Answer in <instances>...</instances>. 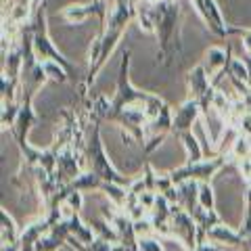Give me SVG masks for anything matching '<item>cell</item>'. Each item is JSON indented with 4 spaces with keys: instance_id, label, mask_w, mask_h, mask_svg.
Listing matches in <instances>:
<instances>
[{
    "instance_id": "6da1fadb",
    "label": "cell",
    "mask_w": 251,
    "mask_h": 251,
    "mask_svg": "<svg viewBox=\"0 0 251 251\" xmlns=\"http://www.w3.org/2000/svg\"><path fill=\"white\" fill-rule=\"evenodd\" d=\"M182 11L178 0H153V34L159 42L157 59L170 65L182 54Z\"/></svg>"
},
{
    "instance_id": "7a4b0ae2",
    "label": "cell",
    "mask_w": 251,
    "mask_h": 251,
    "mask_svg": "<svg viewBox=\"0 0 251 251\" xmlns=\"http://www.w3.org/2000/svg\"><path fill=\"white\" fill-rule=\"evenodd\" d=\"M130 57L132 52L126 49L122 52V61H120V72H117V84H115V94L111 99V115L120 109H126V107H145L149 100H151L153 94L151 92H143L132 86L130 82ZM109 115V120H111Z\"/></svg>"
},
{
    "instance_id": "3957f363",
    "label": "cell",
    "mask_w": 251,
    "mask_h": 251,
    "mask_svg": "<svg viewBox=\"0 0 251 251\" xmlns=\"http://www.w3.org/2000/svg\"><path fill=\"white\" fill-rule=\"evenodd\" d=\"M86 155H88V161H90V170L94 172V174H99L100 178L105 180V182L130 186L132 180L124 178L120 172L113 168L111 159L107 157V151H105V145H103V136H100V126L99 124L92 126L90 140L86 143Z\"/></svg>"
},
{
    "instance_id": "277c9868",
    "label": "cell",
    "mask_w": 251,
    "mask_h": 251,
    "mask_svg": "<svg viewBox=\"0 0 251 251\" xmlns=\"http://www.w3.org/2000/svg\"><path fill=\"white\" fill-rule=\"evenodd\" d=\"M230 155L228 153H220L211 159H201V161H195V163H184L176 170L168 172L172 182L174 184H182L186 180H197V182H209L220 170H222L226 163H230Z\"/></svg>"
},
{
    "instance_id": "5b68a950",
    "label": "cell",
    "mask_w": 251,
    "mask_h": 251,
    "mask_svg": "<svg viewBox=\"0 0 251 251\" xmlns=\"http://www.w3.org/2000/svg\"><path fill=\"white\" fill-rule=\"evenodd\" d=\"M188 84V99H195L201 107V115L209 117V111L214 109V99L218 94V88L211 82V75L207 74V69L201 65H195L186 75Z\"/></svg>"
},
{
    "instance_id": "8992f818",
    "label": "cell",
    "mask_w": 251,
    "mask_h": 251,
    "mask_svg": "<svg viewBox=\"0 0 251 251\" xmlns=\"http://www.w3.org/2000/svg\"><path fill=\"white\" fill-rule=\"evenodd\" d=\"M170 228H172V237L180 241L186 251H195L199 245V228L197 222L193 220V216L186 209H182L174 203L172 205V220H170Z\"/></svg>"
},
{
    "instance_id": "52a82bcc",
    "label": "cell",
    "mask_w": 251,
    "mask_h": 251,
    "mask_svg": "<svg viewBox=\"0 0 251 251\" xmlns=\"http://www.w3.org/2000/svg\"><path fill=\"white\" fill-rule=\"evenodd\" d=\"M172 124H174V113H172L170 105L166 103L163 109L159 111V115H157L155 120L149 122L147 128H145V147H143V151L147 155H151L155 149L163 143V138H166L168 134H172Z\"/></svg>"
},
{
    "instance_id": "ba28073f",
    "label": "cell",
    "mask_w": 251,
    "mask_h": 251,
    "mask_svg": "<svg viewBox=\"0 0 251 251\" xmlns=\"http://www.w3.org/2000/svg\"><path fill=\"white\" fill-rule=\"evenodd\" d=\"M109 2L107 0H90L88 4H69L63 9V19L67 23H82L90 17V15H97L99 21H100V29L107 25V19H109Z\"/></svg>"
},
{
    "instance_id": "9c48e42d",
    "label": "cell",
    "mask_w": 251,
    "mask_h": 251,
    "mask_svg": "<svg viewBox=\"0 0 251 251\" xmlns=\"http://www.w3.org/2000/svg\"><path fill=\"white\" fill-rule=\"evenodd\" d=\"M195 11H197V15L203 19V23L207 25V29L211 31L214 36L218 38H228L230 36V27L226 25L224 21V15L222 11H220V6L216 0H191Z\"/></svg>"
},
{
    "instance_id": "30bf717a",
    "label": "cell",
    "mask_w": 251,
    "mask_h": 251,
    "mask_svg": "<svg viewBox=\"0 0 251 251\" xmlns=\"http://www.w3.org/2000/svg\"><path fill=\"white\" fill-rule=\"evenodd\" d=\"M201 115V107L195 99H186L182 105L176 109L174 113V124H172V134L174 136H182L184 132H193V124L199 120Z\"/></svg>"
},
{
    "instance_id": "8fae6325",
    "label": "cell",
    "mask_w": 251,
    "mask_h": 251,
    "mask_svg": "<svg viewBox=\"0 0 251 251\" xmlns=\"http://www.w3.org/2000/svg\"><path fill=\"white\" fill-rule=\"evenodd\" d=\"M205 241L218 243V245H222V247H241L243 245L239 230H232L230 226H226L224 222H220L214 228H209L205 234Z\"/></svg>"
},
{
    "instance_id": "7c38bea8",
    "label": "cell",
    "mask_w": 251,
    "mask_h": 251,
    "mask_svg": "<svg viewBox=\"0 0 251 251\" xmlns=\"http://www.w3.org/2000/svg\"><path fill=\"white\" fill-rule=\"evenodd\" d=\"M176 186H178V205L191 214L199 205V182L197 180H186V182Z\"/></svg>"
},
{
    "instance_id": "4fadbf2b",
    "label": "cell",
    "mask_w": 251,
    "mask_h": 251,
    "mask_svg": "<svg viewBox=\"0 0 251 251\" xmlns=\"http://www.w3.org/2000/svg\"><path fill=\"white\" fill-rule=\"evenodd\" d=\"M105 184V180L100 178L99 174H94L92 170L88 172H82L80 176H77L75 180H72L67 186L72 188V191H80V193H90V191H100Z\"/></svg>"
},
{
    "instance_id": "5bb4252c",
    "label": "cell",
    "mask_w": 251,
    "mask_h": 251,
    "mask_svg": "<svg viewBox=\"0 0 251 251\" xmlns=\"http://www.w3.org/2000/svg\"><path fill=\"white\" fill-rule=\"evenodd\" d=\"M21 230L15 226V220L9 216V211L4 207L0 209V241L2 245H9V243H19Z\"/></svg>"
},
{
    "instance_id": "9a60e30c",
    "label": "cell",
    "mask_w": 251,
    "mask_h": 251,
    "mask_svg": "<svg viewBox=\"0 0 251 251\" xmlns=\"http://www.w3.org/2000/svg\"><path fill=\"white\" fill-rule=\"evenodd\" d=\"M228 155L232 161H243V159H249L251 157V136H243L237 134L234 143L228 149Z\"/></svg>"
},
{
    "instance_id": "2e32d148",
    "label": "cell",
    "mask_w": 251,
    "mask_h": 251,
    "mask_svg": "<svg viewBox=\"0 0 251 251\" xmlns=\"http://www.w3.org/2000/svg\"><path fill=\"white\" fill-rule=\"evenodd\" d=\"M21 111V103L19 100H2V111H0V124H2V130H11L15 122L19 117Z\"/></svg>"
},
{
    "instance_id": "e0dca14e",
    "label": "cell",
    "mask_w": 251,
    "mask_h": 251,
    "mask_svg": "<svg viewBox=\"0 0 251 251\" xmlns=\"http://www.w3.org/2000/svg\"><path fill=\"white\" fill-rule=\"evenodd\" d=\"M180 140H182V145L186 149V163H195V161L203 159V149L193 132H184V134L180 136Z\"/></svg>"
},
{
    "instance_id": "ac0fdd59",
    "label": "cell",
    "mask_w": 251,
    "mask_h": 251,
    "mask_svg": "<svg viewBox=\"0 0 251 251\" xmlns=\"http://www.w3.org/2000/svg\"><path fill=\"white\" fill-rule=\"evenodd\" d=\"M63 245H65V239H63L61 234L50 230V232H46L44 237L36 243L34 251H59Z\"/></svg>"
},
{
    "instance_id": "d6986e66",
    "label": "cell",
    "mask_w": 251,
    "mask_h": 251,
    "mask_svg": "<svg viewBox=\"0 0 251 251\" xmlns=\"http://www.w3.org/2000/svg\"><path fill=\"white\" fill-rule=\"evenodd\" d=\"M199 205L203 209H216V193L211 182H199Z\"/></svg>"
},
{
    "instance_id": "ffe728a7",
    "label": "cell",
    "mask_w": 251,
    "mask_h": 251,
    "mask_svg": "<svg viewBox=\"0 0 251 251\" xmlns=\"http://www.w3.org/2000/svg\"><path fill=\"white\" fill-rule=\"evenodd\" d=\"M42 65H44V72H46V75H49V80H54V82H67L69 75L67 74V69L65 67H61L59 63H54V61H42Z\"/></svg>"
},
{
    "instance_id": "44dd1931",
    "label": "cell",
    "mask_w": 251,
    "mask_h": 251,
    "mask_svg": "<svg viewBox=\"0 0 251 251\" xmlns=\"http://www.w3.org/2000/svg\"><path fill=\"white\" fill-rule=\"evenodd\" d=\"M138 249L140 251H163L161 241L157 239V237H151V234H147V237H140L138 239Z\"/></svg>"
},
{
    "instance_id": "7402d4cb",
    "label": "cell",
    "mask_w": 251,
    "mask_h": 251,
    "mask_svg": "<svg viewBox=\"0 0 251 251\" xmlns=\"http://www.w3.org/2000/svg\"><path fill=\"white\" fill-rule=\"evenodd\" d=\"M239 34L243 38V49L245 52H251V29H241V27H230V36Z\"/></svg>"
},
{
    "instance_id": "603a6c76",
    "label": "cell",
    "mask_w": 251,
    "mask_h": 251,
    "mask_svg": "<svg viewBox=\"0 0 251 251\" xmlns=\"http://www.w3.org/2000/svg\"><path fill=\"white\" fill-rule=\"evenodd\" d=\"M226 247L222 245H218V243H211V241H205V243H199L197 249L195 251H224Z\"/></svg>"
},
{
    "instance_id": "cb8c5ba5",
    "label": "cell",
    "mask_w": 251,
    "mask_h": 251,
    "mask_svg": "<svg viewBox=\"0 0 251 251\" xmlns=\"http://www.w3.org/2000/svg\"><path fill=\"white\" fill-rule=\"evenodd\" d=\"M239 168H241V172H243V176H245L249 182H251V157H249V159L239 161Z\"/></svg>"
},
{
    "instance_id": "d4e9b609",
    "label": "cell",
    "mask_w": 251,
    "mask_h": 251,
    "mask_svg": "<svg viewBox=\"0 0 251 251\" xmlns=\"http://www.w3.org/2000/svg\"><path fill=\"white\" fill-rule=\"evenodd\" d=\"M243 63H245V67H247V86L251 88V52H245V57H241Z\"/></svg>"
},
{
    "instance_id": "484cf974",
    "label": "cell",
    "mask_w": 251,
    "mask_h": 251,
    "mask_svg": "<svg viewBox=\"0 0 251 251\" xmlns=\"http://www.w3.org/2000/svg\"><path fill=\"white\" fill-rule=\"evenodd\" d=\"M245 216H251V182H249L247 193H245Z\"/></svg>"
}]
</instances>
